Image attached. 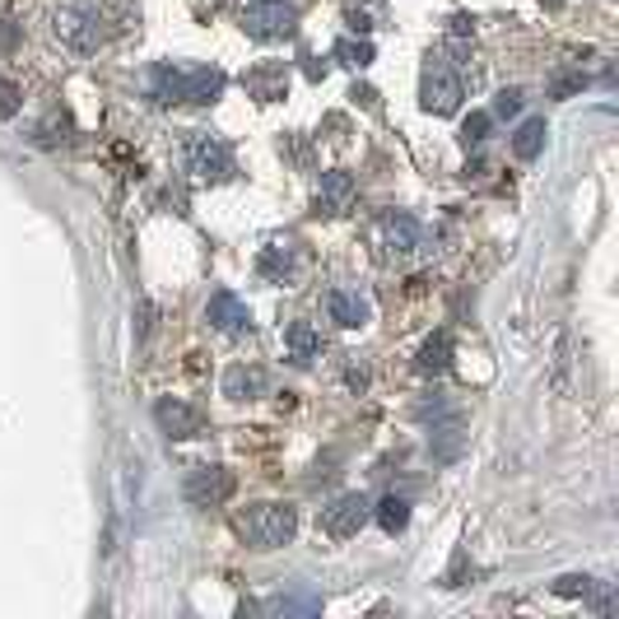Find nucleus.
<instances>
[{"mask_svg":"<svg viewBox=\"0 0 619 619\" xmlns=\"http://www.w3.org/2000/svg\"><path fill=\"white\" fill-rule=\"evenodd\" d=\"M224 70L214 66H196V70H182V66H154L150 70V98L154 103H214L224 94Z\"/></svg>","mask_w":619,"mask_h":619,"instance_id":"obj_1","label":"nucleus"},{"mask_svg":"<svg viewBox=\"0 0 619 619\" xmlns=\"http://www.w3.org/2000/svg\"><path fill=\"white\" fill-rule=\"evenodd\" d=\"M294 526H299V517L289 503H257L238 517V532L252 550H280V545L294 540Z\"/></svg>","mask_w":619,"mask_h":619,"instance_id":"obj_2","label":"nucleus"},{"mask_svg":"<svg viewBox=\"0 0 619 619\" xmlns=\"http://www.w3.org/2000/svg\"><path fill=\"white\" fill-rule=\"evenodd\" d=\"M243 33L257 43H280L299 28V5L294 0H247L243 5Z\"/></svg>","mask_w":619,"mask_h":619,"instance_id":"obj_3","label":"nucleus"},{"mask_svg":"<svg viewBox=\"0 0 619 619\" xmlns=\"http://www.w3.org/2000/svg\"><path fill=\"white\" fill-rule=\"evenodd\" d=\"M420 98H424L429 113H439V117H447V113H457V107H462V75L452 70L447 57H429Z\"/></svg>","mask_w":619,"mask_h":619,"instance_id":"obj_4","label":"nucleus"},{"mask_svg":"<svg viewBox=\"0 0 619 619\" xmlns=\"http://www.w3.org/2000/svg\"><path fill=\"white\" fill-rule=\"evenodd\" d=\"M187 168H191L200 182H229V177H233V150H229L220 136L196 131V136L187 140Z\"/></svg>","mask_w":619,"mask_h":619,"instance_id":"obj_5","label":"nucleus"},{"mask_svg":"<svg viewBox=\"0 0 619 619\" xmlns=\"http://www.w3.org/2000/svg\"><path fill=\"white\" fill-rule=\"evenodd\" d=\"M182 494H187L191 507H220V503L233 499V476L224 466H191Z\"/></svg>","mask_w":619,"mask_h":619,"instance_id":"obj_6","label":"nucleus"},{"mask_svg":"<svg viewBox=\"0 0 619 619\" xmlns=\"http://www.w3.org/2000/svg\"><path fill=\"white\" fill-rule=\"evenodd\" d=\"M369 517H373L369 494H344L331 507H322V532L336 536V540H350V536L363 532V522H369Z\"/></svg>","mask_w":619,"mask_h":619,"instance_id":"obj_7","label":"nucleus"},{"mask_svg":"<svg viewBox=\"0 0 619 619\" xmlns=\"http://www.w3.org/2000/svg\"><path fill=\"white\" fill-rule=\"evenodd\" d=\"M51 33L75 51H94L98 47V20L89 10H57L51 14Z\"/></svg>","mask_w":619,"mask_h":619,"instance_id":"obj_8","label":"nucleus"},{"mask_svg":"<svg viewBox=\"0 0 619 619\" xmlns=\"http://www.w3.org/2000/svg\"><path fill=\"white\" fill-rule=\"evenodd\" d=\"M377 238H382V252L400 261V257H410V252L420 247V224H414L410 214L392 210V214H382L377 220Z\"/></svg>","mask_w":619,"mask_h":619,"instance_id":"obj_9","label":"nucleus"},{"mask_svg":"<svg viewBox=\"0 0 619 619\" xmlns=\"http://www.w3.org/2000/svg\"><path fill=\"white\" fill-rule=\"evenodd\" d=\"M206 322L214 326V331H224V336H238L252 326V313H247V303L238 294H229V289H220V294H210L206 303Z\"/></svg>","mask_w":619,"mask_h":619,"instance_id":"obj_10","label":"nucleus"},{"mask_svg":"<svg viewBox=\"0 0 619 619\" xmlns=\"http://www.w3.org/2000/svg\"><path fill=\"white\" fill-rule=\"evenodd\" d=\"M354 177L344 173V168H331V173H322L317 182V214H344L354 206Z\"/></svg>","mask_w":619,"mask_h":619,"instance_id":"obj_11","label":"nucleus"},{"mask_svg":"<svg viewBox=\"0 0 619 619\" xmlns=\"http://www.w3.org/2000/svg\"><path fill=\"white\" fill-rule=\"evenodd\" d=\"M326 307H331V322L344 326V331H359V326L373 322V303L359 294V289H336L331 299H326Z\"/></svg>","mask_w":619,"mask_h":619,"instance_id":"obj_12","label":"nucleus"},{"mask_svg":"<svg viewBox=\"0 0 619 619\" xmlns=\"http://www.w3.org/2000/svg\"><path fill=\"white\" fill-rule=\"evenodd\" d=\"M154 420H159V429L168 433V439H196L200 433V414L187 406V400H159L154 406Z\"/></svg>","mask_w":619,"mask_h":619,"instance_id":"obj_13","label":"nucleus"},{"mask_svg":"<svg viewBox=\"0 0 619 619\" xmlns=\"http://www.w3.org/2000/svg\"><path fill=\"white\" fill-rule=\"evenodd\" d=\"M243 89L261 103H276V98H284L289 75H284V66H257V70H247L243 75Z\"/></svg>","mask_w":619,"mask_h":619,"instance_id":"obj_14","label":"nucleus"},{"mask_svg":"<svg viewBox=\"0 0 619 619\" xmlns=\"http://www.w3.org/2000/svg\"><path fill=\"white\" fill-rule=\"evenodd\" d=\"M266 392V369H257V363H238V369H229L224 377V396L229 400H257Z\"/></svg>","mask_w":619,"mask_h":619,"instance_id":"obj_15","label":"nucleus"},{"mask_svg":"<svg viewBox=\"0 0 619 619\" xmlns=\"http://www.w3.org/2000/svg\"><path fill=\"white\" fill-rule=\"evenodd\" d=\"M284 350H289V359L299 363V369H307L317 354H322V336L313 331V322H294L284 331Z\"/></svg>","mask_w":619,"mask_h":619,"instance_id":"obj_16","label":"nucleus"},{"mask_svg":"<svg viewBox=\"0 0 619 619\" xmlns=\"http://www.w3.org/2000/svg\"><path fill=\"white\" fill-rule=\"evenodd\" d=\"M261 276L266 280H280V284L294 276V243H270L261 252Z\"/></svg>","mask_w":619,"mask_h":619,"instance_id":"obj_17","label":"nucleus"},{"mask_svg":"<svg viewBox=\"0 0 619 619\" xmlns=\"http://www.w3.org/2000/svg\"><path fill=\"white\" fill-rule=\"evenodd\" d=\"M373 517H377V526L387 536H400L410 526V503L406 499H382L377 507H373Z\"/></svg>","mask_w":619,"mask_h":619,"instance_id":"obj_18","label":"nucleus"},{"mask_svg":"<svg viewBox=\"0 0 619 619\" xmlns=\"http://www.w3.org/2000/svg\"><path fill=\"white\" fill-rule=\"evenodd\" d=\"M447 359H452V336H447V331L429 336V340H424V350H420V373H443V369H447Z\"/></svg>","mask_w":619,"mask_h":619,"instance_id":"obj_19","label":"nucleus"},{"mask_svg":"<svg viewBox=\"0 0 619 619\" xmlns=\"http://www.w3.org/2000/svg\"><path fill=\"white\" fill-rule=\"evenodd\" d=\"M545 150V121L532 117V121H522V131L513 136V154L517 159H536Z\"/></svg>","mask_w":619,"mask_h":619,"instance_id":"obj_20","label":"nucleus"},{"mask_svg":"<svg viewBox=\"0 0 619 619\" xmlns=\"http://www.w3.org/2000/svg\"><path fill=\"white\" fill-rule=\"evenodd\" d=\"M266 610L270 615H317L322 610V596H276Z\"/></svg>","mask_w":619,"mask_h":619,"instance_id":"obj_21","label":"nucleus"},{"mask_svg":"<svg viewBox=\"0 0 619 619\" xmlns=\"http://www.w3.org/2000/svg\"><path fill=\"white\" fill-rule=\"evenodd\" d=\"M336 57H340L344 66H359V70H363V66L373 61V43H354V38H340V43H336Z\"/></svg>","mask_w":619,"mask_h":619,"instance_id":"obj_22","label":"nucleus"},{"mask_svg":"<svg viewBox=\"0 0 619 619\" xmlns=\"http://www.w3.org/2000/svg\"><path fill=\"white\" fill-rule=\"evenodd\" d=\"M38 136H43V144L66 140V136H70V117H66V113H51V117L38 126Z\"/></svg>","mask_w":619,"mask_h":619,"instance_id":"obj_23","label":"nucleus"},{"mask_svg":"<svg viewBox=\"0 0 619 619\" xmlns=\"http://www.w3.org/2000/svg\"><path fill=\"white\" fill-rule=\"evenodd\" d=\"M484 131H489V113H470L466 126H462V140H466V144H480Z\"/></svg>","mask_w":619,"mask_h":619,"instance_id":"obj_24","label":"nucleus"},{"mask_svg":"<svg viewBox=\"0 0 619 619\" xmlns=\"http://www.w3.org/2000/svg\"><path fill=\"white\" fill-rule=\"evenodd\" d=\"M14 113H20V84L0 80V117H14Z\"/></svg>","mask_w":619,"mask_h":619,"instance_id":"obj_25","label":"nucleus"},{"mask_svg":"<svg viewBox=\"0 0 619 619\" xmlns=\"http://www.w3.org/2000/svg\"><path fill=\"white\" fill-rule=\"evenodd\" d=\"M522 113V94L517 89H503V94L494 98V117H517Z\"/></svg>","mask_w":619,"mask_h":619,"instance_id":"obj_26","label":"nucleus"},{"mask_svg":"<svg viewBox=\"0 0 619 619\" xmlns=\"http://www.w3.org/2000/svg\"><path fill=\"white\" fill-rule=\"evenodd\" d=\"M587 587H592V577H559L554 582L559 596H587Z\"/></svg>","mask_w":619,"mask_h":619,"instance_id":"obj_27","label":"nucleus"}]
</instances>
